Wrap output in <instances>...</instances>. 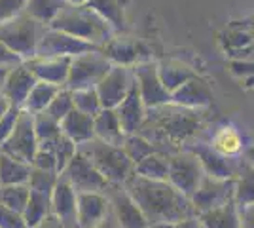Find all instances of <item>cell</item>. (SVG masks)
Wrapping results in <instances>:
<instances>
[{
	"label": "cell",
	"instance_id": "cell-1",
	"mask_svg": "<svg viewBox=\"0 0 254 228\" xmlns=\"http://www.w3.org/2000/svg\"><path fill=\"white\" fill-rule=\"evenodd\" d=\"M124 188L142 211L150 227L197 217L190 200L179 192L169 181H150L133 173L126 181Z\"/></svg>",
	"mask_w": 254,
	"mask_h": 228
},
{
	"label": "cell",
	"instance_id": "cell-2",
	"mask_svg": "<svg viewBox=\"0 0 254 228\" xmlns=\"http://www.w3.org/2000/svg\"><path fill=\"white\" fill-rule=\"evenodd\" d=\"M203 120L205 110H191L167 103L148 110L138 133L150 143H154L156 149L158 145H171L182 149V145H188L195 139L197 131L203 128Z\"/></svg>",
	"mask_w": 254,
	"mask_h": 228
},
{
	"label": "cell",
	"instance_id": "cell-3",
	"mask_svg": "<svg viewBox=\"0 0 254 228\" xmlns=\"http://www.w3.org/2000/svg\"><path fill=\"white\" fill-rule=\"evenodd\" d=\"M52 29L63 31L74 38H80L84 42H89L101 48L105 46L112 36H116V31L110 27V23L105 21L95 10H91L87 4L74 6L66 4L61 13L55 17V21L50 25Z\"/></svg>",
	"mask_w": 254,
	"mask_h": 228
},
{
	"label": "cell",
	"instance_id": "cell-4",
	"mask_svg": "<svg viewBox=\"0 0 254 228\" xmlns=\"http://www.w3.org/2000/svg\"><path fill=\"white\" fill-rule=\"evenodd\" d=\"M78 149L91 160L95 169L105 177L110 186H124L127 179L135 173V163L127 158L122 147L93 139Z\"/></svg>",
	"mask_w": 254,
	"mask_h": 228
},
{
	"label": "cell",
	"instance_id": "cell-5",
	"mask_svg": "<svg viewBox=\"0 0 254 228\" xmlns=\"http://www.w3.org/2000/svg\"><path fill=\"white\" fill-rule=\"evenodd\" d=\"M42 23L32 19L25 11L11 17L8 21L0 23V42L4 44L11 54H15L23 63L31 61L36 55V46L44 33Z\"/></svg>",
	"mask_w": 254,
	"mask_h": 228
},
{
	"label": "cell",
	"instance_id": "cell-6",
	"mask_svg": "<svg viewBox=\"0 0 254 228\" xmlns=\"http://www.w3.org/2000/svg\"><path fill=\"white\" fill-rule=\"evenodd\" d=\"M110 69H112V63L103 55V50L72 57L70 59V69H68V78H66V86L64 87L68 91L95 87L105 78Z\"/></svg>",
	"mask_w": 254,
	"mask_h": 228
},
{
	"label": "cell",
	"instance_id": "cell-7",
	"mask_svg": "<svg viewBox=\"0 0 254 228\" xmlns=\"http://www.w3.org/2000/svg\"><path fill=\"white\" fill-rule=\"evenodd\" d=\"M167 158H169V179L167 181L190 200L205 177L201 163L186 149L171 152L167 154Z\"/></svg>",
	"mask_w": 254,
	"mask_h": 228
},
{
	"label": "cell",
	"instance_id": "cell-8",
	"mask_svg": "<svg viewBox=\"0 0 254 228\" xmlns=\"http://www.w3.org/2000/svg\"><path fill=\"white\" fill-rule=\"evenodd\" d=\"M91 52H101L93 44L84 42L80 38H74L70 34L57 31L52 27L44 29L40 42L36 46V55L34 57H78L82 54H91Z\"/></svg>",
	"mask_w": 254,
	"mask_h": 228
},
{
	"label": "cell",
	"instance_id": "cell-9",
	"mask_svg": "<svg viewBox=\"0 0 254 228\" xmlns=\"http://www.w3.org/2000/svg\"><path fill=\"white\" fill-rule=\"evenodd\" d=\"M61 177L64 181H68V185L72 186L78 194L80 192H101V194H106L108 188H110L105 177L97 171L91 160L80 149L74 154V158L68 162V165L64 167Z\"/></svg>",
	"mask_w": 254,
	"mask_h": 228
},
{
	"label": "cell",
	"instance_id": "cell-10",
	"mask_svg": "<svg viewBox=\"0 0 254 228\" xmlns=\"http://www.w3.org/2000/svg\"><path fill=\"white\" fill-rule=\"evenodd\" d=\"M233 192H235L233 179H216V177L205 175L197 186V190L190 198L193 213L203 215L207 211H212L216 207L230 204V202H233Z\"/></svg>",
	"mask_w": 254,
	"mask_h": 228
},
{
	"label": "cell",
	"instance_id": "cell-11",
	"mask_svg": "<svg viewBox=\"0 0 254 228\" xmlns=\"http://www.w3.org/2000/svg\"><path fill=\"white\" fill-rule=\"evenodd\" d=\"M184 149L190 151L199 160L205 175L216 177V179H235L239 163H241L239 156L220 154L216 149H212V145L209 141H191Z\"/></svg>",
	"mask_w": 254,
	"mask_h": 228
},
{
	"label": "cell",
	"instance_id": "cell-12",
	"mask_svg": "<svg viewBox=\"0 0 254 228\" xmlns=\"http://www.w3.org/2000/svg\"><path fill=\"white\" fill-rule=\"evenodd\" d=\"M38 151V139L34 133V118L31 112L21 110L17 124L8 137V141L0 147V152L25 163H32V158Z\"/></svg>",
	"mask_w": 254,
	"mask_h": 228
},
{
	"label": "cell",
	"instance_id": "cell-13",
	"mask_svg": "<svg viewBox=\"0 0 254 228\" xmlns=\"http://www.w3.org/2000/svg\"><path fill=\"white\" fill-rule=\"evenodd\" d=\"M133 76H135V84H137V89L140 93V99L148 110L171 103V93L163 87L161 80H159L158 61L148 59V61H142V63L135 65L133 67Z\"/></svg>",
	"mask_w": 254,
	"mask_h": 228
},
{
	"label": "cell",
	"instance_id": "cell-14",
	"mask_svg": "<svg viewBox=\"0 0 254 228\" xmlns=\"http://www.w3.org/2000/svg\"><path fill=\"white\" fill-rule=\"evenodd\" d=\"M133 82H135L133 69L112 65V69L106 73L105 78L95 86L103 109H116L129 93Z\"/></svg>",
	"mask_w": 254,
	"mask_h": 228
},
{
	"label": "cell",
	"instance_id": "cell-15",
	"mask_svg": "<svg viewBox=\"0 0 254 228\" xmlns=\"http://www.w3.org/2000/svg\"><path fill=\"white\" fill-rule=\"evenodd\" d=\"M103 55L112 65L129 67V69L150 59L148 50L144 48V44L131 36H120V34L112 36L103 46Z\"/></svg>",
	"mask_w": 254,
	"mask_h": 228
},
{
	"label": "cell",
	"instance_id": "cell-16",
	"mask_svg": "<svg viewBox=\"0 0 254 228\" xmlns=\"http://www.w3.org/2000/svg\"><path fill=\"white\" fill-rule=\"evenodd\" d=\"M106 196L110 202V211L120 228H150L146 217L142 215V211L133 202V198L127 194L124 186H110Z\"/></svg>",
	"mask_w": 254,
	"mask_h": 228
},
{
	"label": "cell",
	"instance_id": "cell-17",
	"mask_svg": "<svg viewBox=\"0 0 254 228\" xmlns=\"http://www.w3.org/2000/svg\"><path fill=\"white\" fill-rule=\"evenodd\" d=\"M171 103L184 109L207 110L214 103V93L209 82L195 75L186 84H182L177 91L171 93Z\"/></svg>",
	"mask_w": 254,
	"mask_h": 228
},
{
	"label": "cell",
	"instance_id": "cell-18",
	"mask_svg": "<svg viewBox=\"0 0 254 228\" xmlns=\"http://www.w3.org/2000/svg\"><path fill=\"white\" fill-rule=\"evenodd\" d=\"M110 215L108 196L101 192H80L76 198L78 228H95Z\"/></svg>",
	"mask_w": 254,
	"mask_h": 228
},
{
	"label": "cell",
	"instance_id": "cell-19",
	"mask_svg": "<svg viewBox=\"0 0 254 228\" xmlns=\"http://www.w3.org/2000/svg\"><path fill=\"white\" fill-rule=\"evenodd\" d=\"M114 110H116L118 118H120L122 131H124L126 137L127 135H135V133L140 131L144 120H146V114H148V109L144 107L135 82H133V86H131L129 93L126 95V99Z\"/></svg>",
	"mask_w": 254,
	"mask_h": 228
},
{
	"label": "cell",
	"instance_id": "cell-20",
	"mask_svg": "<svg viewBox=\"0 0 254 228\" xmlns=\"http://www.w3.org/2000/svg\"><path fill=\"white\" fill-rule=\"evenodd\" d=\"M36 82L38 80L34 78V75L27 69L25 63H21V65L10 69L8 78H6L4 86L0 89V93L6 97V101L10 103L11 107L23 109V105H25V101H27V97H29V93H31V89L34 87Z\"/></svg>",
	"mask_w": 254,
	"mask_h": 228
},
{
	"label": "cell",
	"instance_id": "cell-21",
	"mask_svg": "<svg viewBox=\"0 0 254 228\" xmlns=\"http://www.w3.org/2000/svg\"><path fill=\"white\" fill-rule=\"evenodd\" d=\"M38 82H48L53 86L64 87L70 69L68 57H32L25 63Z\"/></svg>",
	"mask_w": 254,
	"mask_h": 228
},
{
	"label": "cell",
	"instance_id": "cell-22",
	"mask_svg": "<svg viewBox=\"0 0 254 228\" xmlns=\"http://www.w3.org/2000/svg\"><path fill=\"white\" fill-rule=\"evenodd\" d=\"M76 192L68 181H64L59 175V181L52 192V213L59 219L63 228H78L76 223Z\"/></svg>",
	"mask_w": 254,
	"mask_h": 228
},
{
	"label": "cell",
	"instance_id": "cell-23",
	"mask_svg": "<svg viewBox=\"0 0 254 228\" xmlns=\"http://www.w3.org/2000/svg\"><path fill=\"white\" fill-rule=\"evenodd\" d=\"M61 133L68 137L76 147H82L85 143L95 139V130H93V118L87 116L80 110H72L61 120Z\"/></svg>",
	"mask_w": 254,
	"mask_h": 228
},
{
	"label": "cell",
	"instance_id": "cell-24",
	"mask_svg": "<svg viewBox=\"0 0 254 228\" xmlns=\"http://www.w3.org/2000/svg\"><path fill=\"white\" fill-rule=\"evenodd\" d=\"M93 130H95V139L108 145H116L122 147L124 145V131H122V124L118 118L114 109H103L95 118H93Z\"/></svg>",
	"mask_w": 254,
	"mask_h": 228
},
{
	"label": "cell",
	"instance_id": "cell-25",
	"mask_svg": "<svg viewBox=\"0 0 254 228\" xmlns=\"http://www.w3.org/2000/svg\"><path fill=\"white\" fill-rule=\"evenodd\" d=\"M158 75L163 87L173 93L177 91L182 84H186L190 78L197 75L191 67H188L182 61H177V59H163V61H158Z\"/></svg>",
	"mask_w": 254,
	"mask_h": 228
},
{
	"label": "cell",
	"instance_id": "cell-26",
	"mask_svg": "<svg viewBox=\"0 0 254 228\" xmlns=\"http://www.w3.org/2000/svg\"><path fill=\"white\" fill-rule=\"evenodd\" d=\"M235 183V192H233V202L237 207H247L254 204V165L249 163L245 158H241L237 175L233 179Z\"/></svg>",
	"mask_w": 254,
	"mask_h": 228
},
{
	"label": "cell",
	"instance_id": "cell-27",
	"mask_svg": "<svg viewBox=\"0 0 254 228\" xmlns=\"http://www.w3.org/2000/svg\"><path fill=\"white\" fill-rule=\"evenodd\" d=\"M31 163L19 162L8 154L0 152V186L27 185L31 177Z\"/></svg>",
	"mask_w": 254,
	"mask_h": 228
},
{
	"label": "cell",
	"instance_id": "cell-28",
	"mask_svg": "<svg viewBox=\"0 0 254 228\" xmlns=\"http://www.w3.org/2000/svg\"><path fill=\"white\" fill-rule=\"evenodd\" d=\"M203 228H241L239 219V207L235 202H230L222 207H216L212 211H207L203 215H197Z\"/></svg>",
	"mask_w": 254,
	"mask_h": 228
},
{
	"label": "cell",
	"instance_id": "cell-29",
	"mask_svg": "<svg viewBox=\"0 0 254 228\" xmlns=\"http://www.w3.org/2000/svg\"><path fill=\"white\" fill-rule=\"evenodd\" d=\"M135 175L150 181H167L169 179V158L165 152H154L148 158L135 165Z\"/></svg>",
	"mask_w": 254,
	"mask_h": 228
},
{
	"label": "cell",
	"instance_id": "cell-30",
	"mask_svg": "<svg viewBox=\"0 0 254 228\" xmlns=\"http://www.w3.org/2000/svg\"><path fill=\"white\" fill-rule=\"evenodd\" d=\"M21 215L27 228H36L44 219L52 215V196L31 192V198H29L27 207L23 209Z\"/></svg>",
	"mask_w": 254,
	"mask_h": 228
},
{
	"label": "cell",
	"instance_id": "cell-31",
	"mask_svg": "<svg viewBox=\"0 0 254 228\" xmlns=\"http://www.w3.org/2000/svg\"><path fill=\"white\" fill-rule=\"evenodd\" d=\"M64 6H66L64 0H27L25 13L42 23L44 27H50Z\"/></svg>",
	"mask_w": 254,
	"mask_h": 228
},
{
	"label": "cell",
	"instance_id": "cell-32",
	"mask_svg": "<svg viewBox=\"0 0 254 228\" xmlns=\"http://www.w3.org/2000/svg\"><path fill=\"white\" fill-rule=\"evenodd\" d=\"M63 87L53 86V84H48V82H36L34 87L31 89L29 97L23 105V110L31 112V114H36V112H44V110L50 107V103L53 101V97L61 91Z\"/></svg>",
	"mask_w": 254,
	"mask_h": 228
},
{
	"label": "cell",
	"instance_id": "cell-33",
	"mask_svg": "<svg viewBox=\"0 0 254 228\" xmlns=\"http://www.w3.org/2000/svg\"><path fill=\"white\" fill-rule=\"evenodd\" d=\"M209 143L212 145V149H216L220 154H226V156H239V152L243 151V135L235 128L218 130Z\"/></svg>",
	"mask_w": 254,
	"mask_h": 228
},
{
	"label": "cell",
	"instance_id": "cell-34",
	"mask_svg": "<svg viewBox=\"0 0 254 228\" xmlns=\"http://www.w3.org/2000/svg\"><path fill=\"white\" fill-rule=\"evenodd\" d=\"M87 6L91 10H95L105 21L110 23V27L116 33H120L124 29L126 17H124V8H122L120 0H89Z\"/></svg>",
	"mask_w": 254,
	"mask_h": 228
},
{
	"label": "cell",
	"instance_id": "cell-35",
	"mask_svg": "<svg viewBox=\"0 0 254 228\" xmlns=\"http://www.w3.org/2000/svg\"><path fill=\"white\" fill-rule=\"evenodd\" d=\"M124 152L127 154V158L137 165L138 162H142L144 158H148L150 154L154 152H159L156 149L154 143H150L146 137H142L140 133H135V135H127L124 139V145H122Z\"/></svg>",
	"mask_w": 254,
	"mask_h": 228
},
{
	"label": "cell",
	"instance_id": "cell-36",
	"mask_svg": "<svg viewBox=\"0 0 254 228\" xmlns=\"http://www.w3.org/2000/svg\"><path fill=\"white\" fill-rule=\"evenodd\" d=\"M31 198L29 185H6L0 186V202L6 207H10L17 213H23L27 207V202Z\"/></svg>",
	"mask_w": 254,
	"mask_h": 228
},
{
	"label": "cell",
	"instance_id": "cell-37",
	"mask_svg": "<svg viewBox=\"0 0 254 228\" xmlns=\"http://www.w3.org/2000/svg\"><path fill=\"white\" fill-rule=\"evenodd\" d=\"M32 118H34V133H36L38 145L53 143L61 135V124L53 120L48 112H36L32 114Z\"/></svg>",
	"mask_w": 254,
	"mask_h": 228
},
{
	"label": "cell",
	"instance_id": "cell-38",
	"mask_svg": "<svg viewBox=\"0 0 254 228\" xmlns=\"http://www.w3.org/2000/svg\"><path fill=\"white\" fill-rule=\"evenodd\" d=\"M38 147H50L53 151L55 162H57V173L59 175L63 173L64 167L68 165V162L74 158V154L78 152V147H76L68 137H64L63 133H61L53 143H46V145H38Z\"/></svg>",
	"mask_w": 254,
	"mask_h": 228
},
{
	"label": "cell",
	"instance_id": "cell-39",
	"mask_svg": "<svg viewBox=\"0 0 254 228\" xmlns=\"http://www.w3.org/2000/svg\"><path fill=\"white\" fill-rule=\"evenodd\" d=\"M72 103H74L76 110L84 112L91 118H95L97 114L103 110V105H101V99H99V93H97L95 87L72 91Z\"/></svg>",
	"mask_w": 254,
	"mask_h": 228
},
{
	"label": "cell",
	"instance_id": "cell-40",
	"mask_svg": "<svg viewBox=\"0 0 254 228\" xmlns=\"http://www.w3.org/2000/svg\"><path fill=\"white\" fill-rule=\"evenodd\" d=\"M59 181V173H53V171H44V169H31V177H29V188L31 192H40V194L52 196L53 188Z\"/></svg>",
	"mask_w": 254,
	"mask_h": 228
},
{
	"label": "cell",
	"instance_id": "cell-41",
	"mask_svg": "<svg viewBox=\"0 0 254 228\" xmlns=\"http://www.w3.org/2000/svg\"><path fill=\"white\" fill-rule=\"evenodd\" d=\"M72 110H74L72 91H68L66 87H63V89L53 97V101L50 103V107L44 110V112H48L53 120H57V122L61 124V120H63L66 114H70Z\"/></svg>",
	"mask_w": 254,
	"mask_h": 228
},
{
	"label": "cell",
	"instance_id": "cell-42",
	"mask_svg": "<svg viewBox=\"0 0 254 228\" xmlns=\"http://www.w3.org/2000/svg\"><path fill=\"white\" fill-rule=\"evenodd\" d=\"M32 167L44 169V171H53L57 173V162H55V154L50 147H38V151L32 158Z\"/></svg>",
	"mask_w": 254,
	"mask_h": 228
},
{
	"label": "cell",
	"instance_id": "cell-43",
	"mask_svg": "<svg viewBox=\"0 0 254 228\" xmlns=\"http://www.w3.org/2000/svg\"><path fill=\"white\" fill-rule=\"evenodd\" d=\"M21 110L23 109H17V107H11L10 105V109L2 114V118H0V147L8 141V137L11 135V131H13L15 124H17V118H19Z\"/></svg>",
	"mask_w": 254,
	"mask_h": 228
},
{
	"label": "cell",
	"instance_id": "cell-44",
	"mask_svg": "<svg viewBox=\"0 0 254 228\" xmlns=\"http://www.w3.org/2000/svg\"><path fill=\"white\" fill-rule=\"evenodd\" d=\"M0 228H27L23 215L0 202Z\"/></svg>",
	"mask_w": 254,
	"mask_h": 228
},
{
	"label": "cell",
	"instance_id": "cell-45",
	"mask_svg": "<svg viewBox=\"0 0 254 228\" xmlns=\"http://www.w3.org/2000/svg\"><path fill=\"white\" fill-rule=\"evenodd\" d=\"M25 6H27V0H0V23L23 13Z\"/></svg>",
	"mask_w": 254,
	"mask_h": 228
},
{
	"label": "cell",
	"instance_id": "cell-46",
	"mask_svg": "<svg viewBox=\"0 0 254 228\" xmlns=\"http://www.w3.org/2000/svg\"><path fill=\"white\" fill-rule=\"evenodd\" d=\"M21 63L23 61L17 55L11 54L6 46L0 42V67H4V69H13V67L21 65Z\"/></svg>",
	"mask_w": 254,
	"mask_h": 228
},
{
	"label": "cell",
	"instance_id": "cell-47",
	"mask_svg": "<svg viewBox=\"0 0 254 228\" xmlns=\"http://www.w3.org/2000/svg\"><path fill=\"white\" fill-rule=\"evenodd\" d=\"M154 228H203L199 217H190L184 221H177V223H167V225H159Z\"/></svg>",
	"mask_w": 254,
	"mask_h": 228
},
{
	"label": "cell",
	"instance_id": "cell-48",
	"mask_svg": "<svg viewBox=\"0 0 254 228\" xmlns=\"http://www.w3.org/2000/svg\"><path fill=\"white\" fill-rule=\"evenodd\" d=\"M241 228H254V204L247 207H239Z\"/></svg>",
	"mask_w": 254,
	"mask_h": 228
},
{
	"label": "cell",
	"instance_id": "cell-49",
	"mask_svg": "<svg viewBox=\"0 0 254 228\" xmlns=\"http://www.w3.org/2000/svg\"><path fill=\"white\" fill-rule=\"evenodd\" d=\"M233 75H239L247 78V76H254V65L253 63H241V61H233L232 63Z\"/></svg>",
	"mask_w": 254,
	"mask_h": 228
},
{
	"label": "cell",
	"instance_id": "cell-50",
	"mask_svg": "<svg viewBox=\"0 0 254 228\" xmlns=\"http://www.w3.org/2000/svg\"><path fill=\"white\" fill-rule=\"evenodd\" d=\"M36 228H63L61 227V223H59V219L55 217V215H50V217H46L42 221V223H40V225H38V227Z\"/></svg>",
	"mask_w": 254,
	"mask_h": 228
},
{
	"label": "cell",
	"instance_id": "cell-51",
	"mask_svg": "<svg viewBox=\"0 0 254 228\" xmlns=\"http://www.w3.org/2000/svg\"><path fill=\"white\" fill-rule=\"evenodd\" d=\"M95 228H120V225H118V221L114 219V215H112V211H110V215L99 225V227H95Z\"/></svg>",
	"mask_w": 254,
	"mask_h": 228
},
{
	"label": "cell",
	"instance_id": "cell-52",
	"mask_svg": "<svg viewBox=\"0 0 254 228\" xmlns=\"http://www.w3.org/2000/svg\"><path fill=\"white\" fill-rule=\"evenodd\" d=\"M245 160L249 163H253L254 165V147H249V149H245Z\"/></svg>",
	"mask_w": 254,
	"mask_h": 228
},
{
	"label": "cell",
	"instance_id": "cell-53",
	"mask_svg": "<svg viewBox=\"0 0 254 228\" xmlns=\"http://www.w3.org/2000/svg\"><path fill=\"white\" fill-rule=\"evenodd\" d=\"M8 109H10V103H8V101H6V97L0 93V118H2V114H4Z\"/></svg>",
	"mask_w": 254,
	"mask_h": 228
},
{
	"label": "cell",
	"instance_id": "cell-54",
	"mask_svg": "<svg viewBox=\"0 0 254 228\" xmlns=\"http://www.w3.org/2000/svg\"><path fill=\"white\" fill-rule=\"evenodd\" d=\"M8 73H10V69H4V67H0V89H2L4 82H6V78H8Z\"/></svg>",
	"mask_w": 254,
	"mask_h": 228
},
{
	"label": "cell",
	"instance_id": "cell-55",
	"mask_svg": "<svg viewBox=\"0 0 254 228\" xmlns=\"http://www.w3.org/2000/svg\"><path fill=\"white\" fill-rule=\"evenodd\" d=\"M64 2H66V4H74V6H84L89 0H64Z\"/></svg>",
	"mask_w": 254,
	"mask_h": 228
},
{
	"label": "cell",
	"instance_id": "cell-56",
	"mask_svg": "<svg viewBox=\"0 0 254 228\" xmlns=\"http://www.w3.org/2000/svg\"><path fill=\"white\" fill-rule=\"evenodd\" d=\"M150 228H154V227H150Z\"/></svg>",
	"mask_w": 254,
	"mask_h": 228
}]
</instances>
